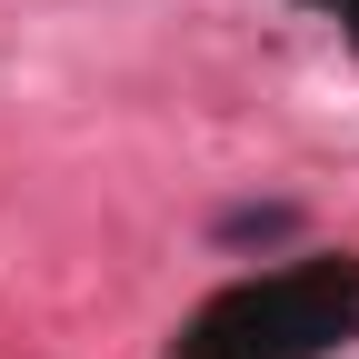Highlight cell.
I'll return each mask as SVG.
<instances>
[{
    "mask_svg": "<svg viewBox=\"0 0 359 359\" xmlns=\"http://www.w3.org/2000/svg\"><path fill=\"white\" fill-rule=\"evenodd\" d=\"M349 330H359V269L299 259V269H269V280L210 299L200 330L180 339V359H320Z\"/></svg>",
    "mask_w": 359,
    "mask_h": 359,
    "instance_id": "1",
    "label": "cell"
},
{
    "mask_svg": "<svg viewBox=\"0 0 359 359\" xmlns=\"http://www.w3.org/2000/svg\"><path fill=\"white\" fill-rule=\"evenodd\" d=\"M299 230V210L290 200H259V210H219V240L230 250H250V240H290Z\"/></svg>",
    "mask_w": 359,
    "mask_h": 359,
    "instance_id": "2",
    "label": "cell"
},
{
    "mask_svg": "<svg viewBox=\"0 0 359 359\" xmlns=\"http://www.w3.org/2000/svg\"><path fill=\"white\" fill-rule=\"evenodd\" d=\"M330 11H339V30H349V40H359V0H330Z\"/></svg>",
    "mask_w": 359,
    "mask_h": 359,
    "instance_id": "3",
    "label": "cell"
}]
</instances>
